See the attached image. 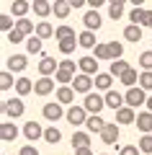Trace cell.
I'll return each instance as SVG.
<instances>
[{
	"label": "cell",
	"mask_w": 152,
	"mask_h": 155,
	"mask_svg": "<svg viewBox=\"0 0 152 155\" xmlns=\"http://www.w3.org/2000/svg\"><path fill=\"white\" fill-rule=\"evenodd\" d=\"M23 111H26V106H23L21 98H8V101H3V114L11 116V119L23 116Z\"/></svg>",
	"instance_id": "obj_2"
},
{
	"label": "cell",
	"mask_w": 152,
	"mask_h": 155,
	"mask_svg": "<svg viewBox=\"0 0 152 155\" xmlns=\"http://www.w3.org/2000/svg\"><path fill=\"white\" fill-rule=\"evenodd\" d=\"M31 91H34V83L28 80V78H18V80H16V93H18V98H21V96H28Z\"/></svg>",
	"instance_id": "obj_25"
},
{
	"label": "cell",
	"mask_w": 152,
	"mask_h": 155,
	"mask_svg": "<svg viewBox=\"0 0 152 155\" xmlns=\"http://www.w3.org/2000/svg\"><path fill=\"white\" fill-rule=\"evenodd\" d=\"M77 67H80V72H85V75H98V62L95 57H82L80 62H77Z\"/></svg>",
	"instance_id": "obj_13"
},
{
	"label": "cell",
	"mask_w": 152,
	"mask_h": 155,
	"mask_svg": "<svg viewBox=\"0 0 152 155\" xmlns=\"http://www.w3.org/2000/svg\"><path fill=\"white\" fill-rule=\"evenodd\" d=\"M54 91V80L52 78H39L36 83H34V93L36 96H49Z\"/></svg>",
	"instance_id": "obj_11"
},
{
	"label": "cell",
	"mask_w": 152,
	"mask_h": 155,
	"mask_svg": "<svg viewBox=\"0 0 152 155\" xmlns=\"http://www.w3.org/2000/svg\"><path fill=\"white\" fill-rule=\"evenodd\" d=\"M67 3H70V5H72V8H80V5H85L88 0H67Z\"/></svg>",
	"instance_id": "obj_51"
},
{
	"label": "cell",
	"mask_w": 152,
	"mask_h": 155,
	"mask_svg": "<svg viewBox=\"0 0 152 155\" xmlns=\"http://www.w3.org/2000/svg\"><path fill=\"white\" fill-rule=\"evenodd\" d=\"M82 23H85V31H98L101 23H103V18H101L98 11H88L85 16H82Z\"/></svg>",
	"instance_id": "obj_8"
},
{
	"label": "cell",
	"mask_w": 152,
	"mask_h": 155,
	"mask_svg": "<svg viewBox=\"0 0 152 155\" xmlns=\"http://www.w3.org/2000/svg\"><path fill=\"white\" fill-rule=\"evenodd\" d=\"M8 41H11V44H21V41H23V34H21V31H16V28H13V31L8 34Z\"/></svg>",
	"instance_id": "obj_47"
},
{
	"label": "cell",
	"mask_w": 152,
	"mask_h": 155,
	"mask_svg": "<svg viewBox=\"0 0 152 155\" xmlns=\"http://www.w3.org/2000/svg\"><path fill=\"white\" fill-rule=\"evenodd\" d=\"M44 140H47L49 145H57V142L62 140V132H60L57 127H49V129H44Z\"/></svg>",
	"instance_id": "obj_35"
},
{
	"label": "cell",
	"mask_w": 152,
	"mask_h": 155,
	"mask_svg": "<svg viewBox=\"0 0 152 155\" xmlns=\"http://www.w3.org/2000/svg\"><path fill=\"white\" fill-rule=\"evenodd\" d=\"M111 85H114V75H111V72H98L95 75V88L98 91H106V93H108Z\"/></svg>",
	"instance_id": "obj_17"
},
{
	"label": "cell",
	"mask_w": 152,
	"mask_h": 155,
	"mask_svg": "<svg viewBox=\"0 0 152 155\" xmlns=\"http://www.w3.org/2000/svg\"><path fill=\"white\" fill-rule=\"evenodd\" d=\"M126 70H129V65H126L124 60H114V62H111V70H108V72H111L114 78H121Z\"/></svg>",
	"instance_id": "obj_33"
},
{
	"label": "cell",
	"mask_w": 152,
	"mask_h": 155,
	"mask_svg": "<svg viewBox=\"0 0 152 155\" xmlns=\"http://www.w3.org/2000/svg\"><path fill=\"white\" fill-rule=\"evenodd\" d=\"M57 83L62 85H72V80H75V72H67V70H57Z\"/></svg>",
	"instance_id": "obj_38"
},
{
	"label": "cell",
	"mask_w": 152,
	"mask_h": 155,
	"mask_svg": "<svg viewBox=\"0 0 152 155\" xmlns=\"http://www.w3.org/2000/svg\"><path fill=\"white\" fill-rule=\"evenodd\" d=\"M23 137H26L28 142H34V140L44 137V129H41V124H36V122H26V124H23Z\"/></svg>",
	"instance_id": "obj_10"
},
{
	"label": "cell",
	"mask_w": 152,
	"mask_h": 155,
	"mask_svg": "<svg viewBox=\"0 0 152 155\" xmlns=\"http://www.w3.org/2000/svg\"><path fill=\"white\" fill-rule=\"evenodd\" d=\"M36 36H39V39L54 36V28H52V23H49V21H39V23H36Z\"/></svg>",
	"instance_id": "obj_29"
},
{
	"label": "cell",
	"mask_w": 152,
	"mask_h": 155,
	"mask_svg": "<svg viewBox=\"0 0 152 155\" xmlns=\"http://www.w3.org/2000/svg\"><path fill=\"white\" fill-rule=\"evenodd\" d=\"M95 85V80H93L90 75H85V72H80V75H75V80H72V91L75 93H90V88Z\"/></svg>",
	"instance_id": "obj_5"
},
{
	"label": "cell",
	"mask_w": 152,
	"mask_h": 155,
	"mask_svg": "<svg viewBox=\"0 0 152 155\" xmlns=\"http://www.w3.org/2000/svg\"><path fill=\"white\" fill-rule=\"evenodd\" d=\"M72 101H75L72 85H60V88H57V104H72Z\"/></svg>",
	"instance_id": "obj_19"
},
{
	"label": "cell",
	"mask_w": 152,
	"mask_h": 155,
	"mask_svg": "<svg viewBox=\"0 0 152 155\" xmlns=\"http://www.w3.org/2000/svg\"><path fill=\"white\" fill-rule=\"evenodd\" d=\"M88 114H101V109L106 106V96H98V93H88L85 101H82Z\"/></svg>",
	"instance_id": "obj_3"
},
{
	"label": "cell",
	"mask_w": 152,
	"mask_h": 155,
	"mask_svg": "<svg viewBox=\"0 0 152 155\" xmlns=\"http://www.w3.org/2000/svg\"><path fill=\"white\" fill-rule=\"evenodd\" d=\"M54 36L62 41V39H72V36H75V31H72L70 26H57L54 28Z\"/></svg>",
	"instance_id": "obj_42"
},
{
	"label": "cell",
	"mask_w": 152,
	"mask_h": 155,
	"mask_svg": "<svg viewBox=\"0 0 152 155\" xmlns=\"http://www.w3.org/2000/svg\"><path fill=\"white\" fill-rule=\"evenodd\" d=\"M106 106H111L114 111H119V109L126 106V98L121 93H116V91H108V93H106Z\"/></svg>",
	"instance_id": "obj_14"
},
{
	"label": "cell",
	"mask_w": 152,
	"mask_h": 155,
	"mask_svg": "<svg viewBox=\"0 0 152 155\" xmlns=\"http://www.w3.org/2000/svg\"><path fill=\"white\" fill-rule=\"evenodd\" d=\"M108 3H111V5H124L126 0H108Z\"/></svg>",
	"instance_id": "obj_55"
},
{
	"label": "cell",
	"mask_w": 152,
	"mask_h": 155,
	"mask_svg": "<svg viewBox=\"0 0 152 155\" xmlns=\"http://www.w3.org/2000/svg\"><path fill=\"white\" fill-rule=\"evenodd\" d=\"M139 67H142V72L152 70V52H142L139 54Z\"/></svg>",
	"instance_id": "obj_44"
},
{
	"label": "cell",
	"mask_w": 152,
	"mask_h": 155,
	"mask_svg": "<svg viewBox=\"0 0 152 155\" xmlns=\"http://www.w3.org/2000/svg\"><path fill=\"white\" fill-rule=\"evenodd\" d=\"M28 8H31V3H28V0H13V5H11V16H16V18H26Z\"/></svg>",
	"instance_id": "obj_20"
},
{
	"label": "cell",
	"mask_w": 152,
	"mask_h": 155,
	"mask_svg": "<svg viewBox=\"0 0 152 155\" xmlns=\"http://www.w3.org/2000/svg\"><path fill=\"white\" fill-rule=\"evenodd\" d=\"M124 98H126V106H131V109H137V106H147V96H144V88H139V85L129 88Z\"/></svg>",
	"instance_id": "obj_1"
},
{
	"label": "cell",
	"mask_w": 152,
	"mask_h": 155,
	"mask_svg": "<svg viewBox=\"0 0 152 155\" xmlns=\"http://www.w3.org/2000/svg\"><path fill=\"white\" fill-rule=\"evenodd\" d=\"M116 124H137V114L131 106H124V109L116 111Z\"/></svg>",
	"instance_id": "obj_12"
},
{
	"label": "cell",
	"mask_w": 152,
	"mask_h": 155,
	"mask_svg": "<svg viewBox=\"0 0 152 155\" xmlns=\"http://www.w3.org/2000/svg\"><path fill=\"white\" fill-rule=\"evenodd\" d=\"M119 83H124L126 88H134V85L139 83V75H137V70H131V67H129V70H126L124 75L119 78Z\"/></svg>",
	"instance_id": "obj_28"
},
{
	"label": "cell",
	"mask_w": 152,
	"mask_h": 155,
	"mask_svg": "<svg viewBox=\"0 0 152 155\" xmlns=\"http://www.w3.org/2000/svg\"><path fill=\"white\" fill-rule=\"evenodd\" d=\"M147 28H152V11H150V16H147V23H144Z\"/></svg>",
	"instance_id": "obj_54"
},
{
	"label": "cell",
	"mask_w": 152,
	"mask_h": 155,
	"mask_svg": "<svg viewBox=\"0 0 152 155\" xmlns=\"http://www.w3.org/2000/svg\"><path fill=\"white\" fill-rule=\"evenodd\" d=\"M137 129H142L144 134H152V114H150V111L137 114Z\"/></svg>",
	"instance_id": "obj_16"
},
{
	"label": "cell",
	"mask_w": 152,
	"mask_h": 155,
	"mask_svg": "<svg viewBox=\"0 0 152 155\" xmlns=\"http://www.w3.org/2000/svg\"><path fill=\"white\" fill-rule=\"evenodd\" d=\"M72 145H75V150L90 147V134L88 132H72Z\"/></svg>",
	"instance_id": "obj_27"
},
{
	"label": "cell",
	"mask_w": 152,
	"mask_h": 155,
	"mask_svg": "<svg viewBox=\"0 0 152 155\" xmlns=\"http://www.w3.org/2000/svg\"><path fill=\"white\" fill-rule=\"evenodd\" d=\"M101 155H106V153H101Z\"/></svg>",
	"instance_id": "obj_58"
},
{
	"label": "cell",
	"mask_w": 152,
	"mask_h": 155,
	"mask_svg": "<svg viewBox=\"0 0 152 155\" xmlns=\"http://www.w3.org/2000/svg\"><path fill=\"white\" fill-rule=\"evenodd\" d=\"M16 137H18V127L16 124H11V122L0 124V140H3V142H13Z\"/></svg>",
	"instance_id": "obj_15"
},
{
	"label": "cell",
	"mask_w": 152,
	"mask_h": 155,
	"mask_svg": "<svg viewBox=\"0 0 152 155\" xmlns=\"http://www.w3.org/2000/svg\"><path fill=\"white\" fill-rule=\"evenodd\" d=\"M129 3H134V8H142V5L147 3V0H129Z\"/></svg>",
	"instance_id": "obj_53"
},
{
	"label": "cell",
	"mask_w": 152,
	"mask_h": 155,
	"mask_svg": "<svg viewBox=\"0 0 152 155\" xmlns=\"http://www.w3.org/2000/svg\"><path fill=\"white\" fill-rule=\"evenodd\" d=\"M18 155H39V150L34 147V145H23V147H21V153H18Z\"/></svg>",
	"instance_id": "obj_49"
},
{
	"label": "cell",
	"mask_w": 152,
	"mask_h": 155,
	"mask_svg": "<svg viewBox=\"0 0 152 155\" xmlns=\"http://www.w3.org/2000/svg\"><path fill=\"white\" fill-rule=\"evenodd\" d=\"M8 70L11 72H21V70H26V54H13V57H8Z\"/></svg>",
	"instance_id": "obj_21"
},
{
	"label": "cell",
	"mask_w": 152,
	"mask_h": 155,
	"mask_svg": "<svg viewBox=\"0 0 152 155\" xmlns=\"http://www.w3.org/2000/svg\"><path fill=\"white\" fill-rule=\"evenodd\" d=\"M139 88H144V91H152V70H144V72H139Z\"/></svg>",
	"instance_id": "obj_39"
},
{
	"label": "cell",
	"mask_w": 152,
	"mask_h": 155,
	"mask_svg": "<svg viewBox=\"0 0 152 155\" xmlns=\"http://www.w3.org/2000/svg\"><path fill=\"white\" fill-rule=\"evenodd\" d=\"M70 11H72V5L67 3V0H54V16H57V18L65 21V18L70 16Z\"/></svg>",
	"instance_id": "obj_23"
},
{
	"label": "cell",
	"mask_w": 152,
	"mask_h": 155,
	"mask_svg": "<svg viewBox=\"0 0 152 155\" xmlns=\"http://www.w3.org/2000/svg\"><path fill=\"white\" fill-rule=\"evenodd\" d=\"M103 3H108V0H88V5H90L93 11H95V8H101Z\"/></svg>",
	"instance_id": "obj_50"
},
{
	"label": "cell",
	"mask_w": 152,
	"mask_h": 155,
	"mask_svg": "<svg viewBox=\"0 0 152 155\" xmlns=\"http://www.w3.org/2000/svg\"><path fill=\"white\" fill-rule=\"evenodd\" d=\"M60 70H67V72H75V62H72V60H62V62H60Z\"/></svg>",
	"instance_id": "obj_48"
},
{
	"label": "cell",
	"mask_w": 152,
	"mask_h": 155,
	"mask_svg": "<svg viewBox=\"0 0 152 155\" xmlns=\"http://www.w3.org/2000/svg\"><path fill=\"white\" fill-rule=\"evenodd\" d=\"M34 13H36L39 18H47L49 13H54V5H52V3H34Z\"/></svg>",
	"instance_id": "obj_32"
},
{
	"label": "cell",
	"mask_w": 152,
	"mask_h": 155,
	"mask_svg": "<svg viewBox=\"0 0 152 155\" xmlns=\"http://www.w3.org/2000/svg\"><path fill=\"white\" fill-rule=\"evenodd\" d=\"M16 31H21L23 36H31L36 28H34V21H28V18H18V21H16Z\"/></svg>",
	"instance_id": "obj_30"
},
{
	"label": "cell",
	"mask_w": 152,
	"mask_h": 155,
	"mask_svg": "<svg viewBox=\"0 0 152 155\" xmlns=\"http://www.w3.org/2000/svg\"><path fill=\"white\" fill-rule=\"evenodd\" d=\"M34 3H49V0H34Z\"/></svg>",
	"instance_id": "obj_57"
},
{
	"label": "cell",
	"mask_w": 152,
	"mask_h": 155,
	"mask_svg": "<svg viewBox=\"0 0 152 155\" xmlns=\"http://www.w3.org/2000/svg\"><path fill=\"white\" fill-rule=\"evenodd\" d=\"M124 39L126 41H142V26H137V23H129V26L124 28Z\"/></svg>",
	"instance_id": "obj_22"
},
{
	"label": "cell",
	"mask_w": 152,
	"mask_h": 155,
	"mask_svg": "<svg viewBox=\"0 0 152 155\" xmlns=\"http://www.w3.org/2000/svg\"><path fill=\"white\" fill-rule=\"evenodd\" d=\"M95 60H101V62L111 60V52H108V44H98V47H95Z\"/></svg>",
	"instance_id": "obj_43"
},
{
	"label": "cell",
	"mask_w": 152,
	"mask_h": 155,
	"mask_svg": "<svg viewBox=\"0 0 152 155\" xmlns=\"http://www.w3.org/2000/svg\"><path fill=\"white\" fill-rule=\"evenodd\" d=\"M147 16H150V11H144V8H134V11L129 13V21L137 23V26H144V23H147Z\"/></svg>",
	"instance_id": "obj_26"
},
{
	"label": "cell",
	"mask_w": 152,
	"mask_h": 155,
	"mask_svg": "<svg viewBox=\"0 0 152 155\" xmlns=\"http://www.w3.org/2000/svg\"><path fill=\"white\" fill-rule=\"evenodd\" d=\"M137 145H139V150H142V153L152 155V134H142V140H139Z\"/></svg>",
	"instance_id": "obj_41"
},
{
	"label": "cell",
	"mask_w": 152,
	"mask_h": 155,
	"mask_svg": "<svg viewBox=\"0 0 152 155\" xmlns=\"http://www.w3.org/2000/svg\"><path fill=\"white\" fill-rule=\"evenodd\" d=\"M41 114H44L47 122H57V119H62V116H67L65 111H62V104H44Z\"/></svg>",
	"instance_id": "obj_7"
},
{
	"label": "cell",
	"mask_w": 152,
	"mask_h": 155,
	"mask_svg": "<svg viewBox=\"0 0 152 155\" xmlns=\"http://www.w3.org/2000/svg\"><path fill=\"white\" fill-rule=\"evenodd\" d=\"M57 70H60V62H57L54 57H41V62H39V72H41V78L57 75Z\"/></svg>",
	"instance_id": "obj_6"
},
{
	"label": "cell",
	"mask_w": 152,
	"mask_h": 155,
	"mask_svg": "<svg viewBox=\"0 0 152 155\" xmlns=\"http://www.w3.org/2000/svg\"><path fill=\"white\" fill-rule=\"evenodd\" d=\"M0 28H3V31H8V34L16 28V21H13L11 13H3V16H0Z\"/></svg>",
	"instance_id": "obj_37"
},
{
	"label": "cell",
	"mask_w": 152,
	"mask_h": 155,
	"mask_svg": "<svg viewBox=\"0 0 152 155\" xmlns=\"http://www.w3.org/2000/svg\"><path fill=\"white\" fill-rule=\"evenodd\" d=\"M106 124H108V122H103L101 114H90V116H88V122H85V127H88V132H98V134H101Z\"/></svg>",
	"instance_id": "obj_18"
},
{
	"label": "cell",
	"mask_w": 152,
	"mask_h": 155,
	"mask_svg": "<svg viewBox=\"0 0 152 155\" xmlns=\"http://www.w3.org/2000/svg\"><path fill=\"white\" fill-rule=\"evenodd\" d=\"M75 44H80L75 36H72V39H62V41H60V52H62V54H70V52L75 49Z\"/></svg>",
	"instance_id": "obj_40"
},
{
	"label": "cell",
	"mask_w": 152,
	"mask_h": 155,
	"mask_svg": "<svg viewBox=\"0 0 152 155\" xmlns=\"http://www.w3.org/2000/svg\"><path fill=\"white\" fill-rule=\"evenodd\" d=\"M119 155H142V150L137 147V145H124V147L119 150Z\"/></svg>",
	"instance_id": "obj_45"
},
{
	"label": "cell",
	"mask_w": 152,
	"mask_h": 155,
	"mask_svg": "<svg viewBox=\"0 0 152 155\" xmlns=\"http://www.w3.org/2000/svg\"><path fill=\"white\" fill-rule=\"evenodd\" d=\"M41 41H44V39H39V36H28V39H26L28 54H41Z\"/></svg>",
	"instance_id": "obj_31"
},
{
	"label": "cell",
	"mask_w": 152,
	"mask_h": 155,
	"mask_svg": "<svg viewBox=\"0 0 152 155\" xmlns=\"http://www.w3.org/2000/svg\"><path fill=\"white\" fill-rule=\"evenodd\" d=\"M108 52H111V62L121 60V54H124V44H121V41H108Z\"/></svg>",
	"instance_id": "obj_36"
},
{
	"label": "cell",
	"mask_w": 152,
	"mask_h": 155,
	"mask_svg": "<svg viewBox=\"0 0 152 155\" xmlns=\"http://www.w3.org/2000/svg\"><path fill=\"white\" fill-rule=\"evenodd\" d=\"M108 16L114 18V21H119V18L124 16V5H111L108 8Z\"/></svg>",
	"instance_id": "obj_46"
},
{
	"label": "cell",
	"mask_w": 152,
	"mask_h": 155,
	"mask_svg": "<svg viewBox=\"0 0 152 155\" xmlns=\"http://www.w3.org/2000/svg\"><path fill=\"white\" fill-rule=\"evenodd\" d=\"M147 111H150V114H152V96H150V98H147Z\"/></svg>",
	"instance_id": "obj_56"
},
{
	"label": "cell",
	"mask_w": 152,
	"mask_h": 155,
	"mask_svg": "<svg viewBox=\"0 0 152 155\" xmlns=\"http://www.w3.org/2000/svg\"><path fill=\"white\" fill-rule=\"evenodd\" d=\"M67 122H70L72 127H80V124H85V122H88V111H85V106H75V104H72L70 109H67Z\"/></svg>",
	"instance_id": "obj_4"
},
{
	"label": "cell",
	"mask_w": 152,
	"mask_h": 155,
	"mask_svg": "<svg viewBox=\"0 0 152 155\" xmlns=\"http://www.w3.org/2000/svg\"><path fill=\"white\" fill-rule=\"evenodd\" d=\"M13 85H16L13 72H11V70H3V72H0V88H3V91H11Z\"/></svg>",
	"instance_id": "obj_34"
},
{
	"label": "cell",
	"mask_w": 152,
	"mask_h": 155,
	"mask_svg": "<svg viewBox=\"0 0 152 155\" xmlns=\"http://www.w3.org/2000/svg\"><path fill=\"white\" fill-rule=\"evenodd\" d=\"M101 140H103L106 145H116V142H119V127H116V122H108V124L103 127Z\"/></svg>",
	"instance_id": "obj_9"
},
{
	"label": "cell",
	"mask_w": 152,
	"mask_h": 155,
	"mask_svg": "<svg viewBox=\"0 0 152 155\" xmlns=\"http://www.w3.org/2000/svg\"><path fill=\"white\" fill-rule=\"evenodd\" d=\"M77 41H80V47H85V49H95V47H98L95 34H93V31H82L80 36H77Z\"/></svg>",
	"instance_id": "obj_24"
},
{
	"label": "cell",
	"mask_w": 152,
	"mask_h": 155,
	"mask_svg": "<svg viewBox=\"0 0 152 155\" xmlns=\"http://www.w3.org/2000/svg\"><path fill=\"white\" fill-rule=\"evenodd\" d=\"M75 155H93V150L90 147H80V150H75Z\"/></svg>",
	"instance_id": "obj_52"
}]
</instances>
